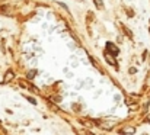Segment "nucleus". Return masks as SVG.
<instances>
[{
    "instance_id": "nucleus-2",
    "label": "nucleus",
    "mask_w": 150,
    "mask_h": 135,
    "mask_svg": "<svg viewBox=\"0 0 150 135\" xmlns=\"http://www.w3.org/2000/svg\"><path fill=\"white\" fill-rule=\"evenodd\" d=\"M93 1H95V4H96L98 9H103V3H102V0H93Z\"/></svg>"
},
{
    "instance_id": "nucleus-5",
    "label": "nucleus",
    "mask_w": 150,
    "mask_h": 135,
    "mask_svg": "<svg viewBox=\"0 0 150 135\" xmlns=\"http://www.w3.org/2000/svg\"><path fill=\"white\" fill-rule=\"evenodd\" d=\"M28 100H29L32 105H37V100H35V99H32V97H28Z\"/></svg>"
},
{
    "instance_id": "nucleus-3",
    "label": "nucleus",
    "mask_w": 150,
    "mask_h": 135,
    "mask_svg": "<svg viewBox=\"0 0 150 135\" xmlns=\"http://www.w3.org/2000/svg\"><path fill=\"white\" fill-rule=\"evenodd\" d=\"M12 77H13V73H12V71H7V73H6V82H7V80H12Z\"/></svg>"
},
{
    "instance_id": "nucleus-1",
    "label": "nucleus",
    "mask_w": 150,
    "mask_h": 135,
    "mask_svg": "<svg viewBox=\"0 0 150 135\" xmlns=\"http://www.w3.org/2000/svg\"><path fill=\"white\" fill-rule=\"evenodd\" d=\"M106 48H108V49H109V51H111L112 54H115V55H117V54L120 52V49H118V48H117L115 45L112 44V42H106Z\"/></svg>"
},
{
    "instance_id": "nucleus-4",
    "label": "nucleus",
    "mask_w": 150,
    "mask_h": 135,
    "mask_svg": "<svg viewBox=\"0 0 150 135\" xmlns=\"http://www.w3.org/2000/svg\"><path fill=\"white\" fill-rule=\"evenodd\" d=\"M57 4H58V6H61V7H63V9H66V10H69V7H67V6H66V4H64V3H60V1H58V3H57Z\"/></svg>"
}]
</instances>
